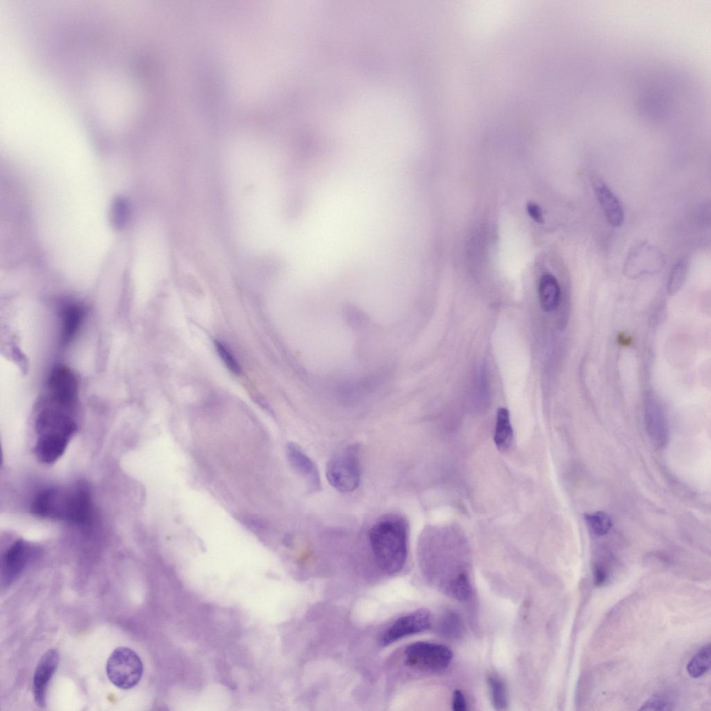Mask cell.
<instances>
[{"instance_id":"obj_1","label":"cell","mask_w":711,"mask_h":711,"mask_svg":"<svg viewBox=\"0 0 711 711\" xmlns=\"http://www.w3.org/2000/svg\"><path fill=\"white\" fill-rule=\"evenodd\" d=\"M31 510L41 518L83 524L91 517V496L84 485L69 489L49 488L37 494Z\"/></svg>"},{"instance_id":"obj_2","label":"cell","mask_w":711,"mask_h":711,"mask_svg":"<svg viewBox=\"0 0 711 711\" xmlns=\"http://www.w3.org/2000/svg\"><path fill=\"white\" fill-rule=\"evenodd\" d=\"M408 524L399 517L384 518L371 527L370 546L382 571L394 574L403 569L408 554Z\"/></svg>"},{"instance_id":"obj_3","label":"cell","mask_w":711,"mask_h":711,"mask_svg":"<svg viewBox=\"0 0 711 711\" xmlns=\"http://www.w3.org/2000/svg\"><path fill=\"white\" fill-rule=\"evenodd\" d=\"M326 476L329 483L338 491L355 490L360 480L359 446L349 445L334 455L327 464Z\"/></svg>"},{"instance_id":"obj_4","label":"cell","mask_w":711,"mask_h":711,"mask_svg":"<svg viewBox=\"0 0 711 711\" xmlns=\"http://www.w3.org/2000/svg\"><path fill=\"white\" fill-rule=\"evenodd\" d=\"M106 674L110 682L121 689H130L140 680L143 664L131 649L118 647L110 654L106 663Z\"/></svg>"},{"instance_id":"obj_5","label":"cell","mask_w":711,"mask_h":711,"mask_svg":"<svg viewBox=\"0 0 711 711\" xmlns=\"http://www.w3.org/2000/svg\"><path fill=\"white\" fill-rule=\"evenodd\" d=\"M453 658L451 650L445 645L417 642L411 644L405 651L408 666L428 672H439L450 664Z\"/></svg>"},{"instance_id":"obj_6","label":"cell","mask_w":711,"mask_h":711,"mask_svg":"<svg viewBox=\"0 0 711 711\" xmlns=\"http://www.w3.org/2000/svg\"><path fill=\"white\" fill-rule=\"evenodd\" d=\"M431 625V614L420 609L399 618L383 634L380 644L387 646L405 637L423 632Z\"/></svg>"},{"instance_id":"obj_7","label":"cell","mask_w":711,"mask_h":711,"mask_svg":"<svg viewBox=\"0 0 711 711\" xmlns=\"http://www.w3.org/2000/svg\"><path fill=\"white\" fill-rule=\"evenodd\" d=\"M31 547L25 541L18 539L7 550L1 566L3 584L12 583L21 574L32 553Z\"/></svg>"},{"instance_id":"obj_8","label":"cell","mask_w":711,"mask_h":711,"mask_svg":"<svg viewBox=\"0 0 711 711\" xmlns=\"http://www.w3.org/2000/svg\"><path fill=\"white\" fill-rule=\"evenodd\" d=\"M58 663L59 654L56 649H51L43 654L37 664L33 678V692L38 706L45 705L46 689Z\"/></svg>"},{"instance_id":"obj_9","label":"cell","mask_w":711,"mask_h":711,"mask_svg":"<svg viewBox=\"0 0 711 711\" xmlns=\"http://www.w3.org/2000/svg\"><path fill=\"white\" fill-rule=\"evenodd\" d=\"M644 412L646 428L649 438L654 446L659 448L664 446L667 442V426L662 407L654 397L647 398Z\"/></svg>"},{"instance_id":"obj_10","label":"cell","mask_w":711,"mask_h":711,"mask_svg":"<svg viewBox=\"0 0 711 711\" xmlns=\"http://www.w3.org/2000/svg\"><path fill=\"white\" fill-rule=\"evenodd\" d=\"M287 455L293 467L307 480L311 491H317L321 486L318 469L313 461L296 444L289 443Z\"/></svg>"},{"instance_id":"obj_11","label":"cell","mask_w":711,"mask_h":711,"mask_svg":"<svg viewBox=\"0 0 711 711\" xmlns=\"http://www.w3.org/2000/svg\"><path fill=\"white\" fill-rule=\"evenodd\" d=\"M662 264V258L655 249L642 245L630 254L626 270L628 274L635 276L660 269Z\"/></svg>"},{"instance_id":"obj_12","label":"cell","mask_w":711,"mask_h":711,"mask_svg":"<svg viewBox=\"0 0 711 711\" xmlns=\"http://www.w3.org/2000/svg\"><path fill=\"white\" fill-rule=\"evenodd\" d=\"M593 187L608 222L613 226H620L624 221L623 208L610 189L599 180L593 181Z\"/></svg>"},{"instance_id":"obj_13","label":"cell","mask_w":711,"mask_h":711,"mask_svg":"<svg viewBox=\"0 0 711 711\" xmlns=\"http://www.w3.org/2000/svg\"><path fill=\"white\" fill-rule=\"evenodd\" d=\"M84 312L83 308L75 303H69L60 310L61 321L60 340L67 344L76 336L81 326Z\"/></svg>"},{"instance_id":"obj_14","label":"cell","mask_w":711,"mask_h":711,"mask_svg":"<svg viewBox=\"0 0 711 711\" xmlns=\"http://www.w3.org/2000/svg\"><path fill=\"white\" fill-rule=\"evenodd\" d=\"M539 300L541 308L549 312L555 310L560 299V287L557 279L551 274L542 276L539 284Z\"/></svg>"},{"instance_id":"obj_15","label":"cell","mask_w":711,"mask_h":711,"mask_svg":"<svg viewBox=\"0 0 711 711\" xmlns=\"http://www.w3.org/2000/svg\"><path fill=\"white\" fill-rule=\"evenodd\" d=\"M513 438V430L510 424V414L505 408H499L496 412L494 433V442L498 449L507 451L510 447Z\"/></svg>"},{"instance_id":"obj_16","label":"cell","mask_w":711,"mask_h":711,"mask_svg":"<svg viewBox=\"0 0 711 711\" xmlns=\"http://www.w3.org/2000/svg\"><path fill=\"white\" fill-rule=\"evenodd\" d=\"M711 646L708 643L701 647L687 664L686 669L692 678H700L710 669Z\"/></svg>"},{"instance_id":"obj_17","label":"cell","mask_w":711,"mask_h":711,"mask_svg":"<svg viewBox=\"0 0 711 711\" xmlns=\"http://www.w3.org/2000/svg\"><path fill=\"white\" fill-rule=\"evenodd\" d=\"M492 704L498 710H505L508 707V693L505 683L496 675L487 678Z\"/></svg>"},{"instance_id":"obj_18","label":"cell","mask_w":711,"mask_h":711,"mask_svg":"<svg viewBox=\"0 0 711 711\" xmlns=\"http://www.w3.org/2000/svg\"><path fill=\"white\" fill-rule=\"evenodd\" d=\"M442 634L447 637H458L463 630L462 622L459 615L451 611L444 614L440 623Z\"/></svg>"},{"instance_id":"obj_19","label":"cell","mask_w":711,"mask_h":711,"mask_svg":"<svg viewBox=\"0 0 711 711\" xmlns=\"http://www.w3.org/2000/svg\"><path fill=\"white\" fill-rule=\"evenodd\" d=\"M585 521L590 531L595 535L606 534L612 526L610 517L603 512H596L585 516Z\"/></svg>"},{"instance_id":"obj_20","label":"cell","mask_w":711,"mask_h":711,"mask_svg":"<svg viewBox=\"0 0 711 711\" xmlns=\"http://www.w3.org/2000/svg\"><path fill=\"white\" fill-rule=\"evenodd\" d=\"M687 274V267L683 260H680L673 267L667 284L670 295L675 294L683 286Z\"/></svg>"},{"instance_id":"obj_21","label":"cell","mask_w":711,"mask_h":711,"mask_svg":"<svg viewBox=\"0 0 711 711\" xmlns=\"http://www.w3.org/2000/svg\"><path fill=\"white\" fill-rule=\"evenodd\" d=\"M673 701L665 694H655L648 699L639 709V710H671L673 709Z\"/></svg>"},{"instance_id":"obj_22","label":"cell","mask_w":711,"mask_h":711,"mask_svg":"<svg viewBox=\"0 0 711 711\" xmlns=\"http://www.w3.org/2000/svg\"><path fill=\"white\" fill-rule=\"evenodd\" d=\"M215 346L219 356L226 367L234 374H240V366L228 349L218 340H215Z\"/></svg>"},{"instance_id":"obj_23","label":"cell","mask_w":711,"mask_h":711,"mask_svg":"<svg viewBox=\"0 0 711 711\" xmlns=\"http://www.w3.org/2000/svg\"><path fill=\"white\" fill-rule=\"evenodd\" d=\"M452 709L455 711H464L467 709V703L463 693L455 690L453 694Z\"/></svg>"},{"instance_id":"obj_24","label":"cell","mask_w":711,"mask_h":711,"mask_svg":"<svg viewBox=\"0 0 711 711\" xmlns=\"http://www.w3.org/2000/svg\"><path fill=\"white\" fill-rule=\"evenodd\" d=\"M527 210L531 218L536 222L542 224L544 221L542 212L539 206L533 203L529 202L527 204Z\"/></svg>"},{"instance_id":"obj_25","label":"cell","mask_w":711,"mask_h":711,"mask_svg":"<svg viewBox=\"0 0 711 711\" xmlns=\"http://www.w3.org/2000/svg\"><path fill=\"white\" fill-rule=\"evenodd\" d=\"M608 578V574L603 567L597 566L595 567L594 571V582L596 585L601 586L603 585Z\"/></svg>"}]
</instances>
